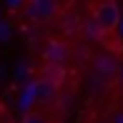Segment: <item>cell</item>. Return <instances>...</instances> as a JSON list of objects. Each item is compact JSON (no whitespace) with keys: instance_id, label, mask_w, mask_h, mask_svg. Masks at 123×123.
<instances>
[{"instance_id":"cell-1","label":"cell","mask_w":123,"mask_h":123,"mask_svg":"<svg viewBox=\"0 0 123 123\" xmlns=\"http://www.w3.org/2000/svg\"><path fill=\"white\" fill-rule=\"evenodd\" d=\"M121 25V10L116 0H103L93 13V23H91V35L100 40V35H108V33H118Z\"/></svg>"},{"instance_id":"cell-2","label":"cell","mask_w":123,"mask_h":123,"mask_svg":"<svg viewBox=\"0 0 123 123\" xmlns=\"http://www.w3.org/2000/svg\"><path fill=\"white\" fill-rule=\"evenodd\" d=\"M28 18L30 20H50L58 15L60 0H28Z\"/></svg>"},{"instance_id":"cell-3","label":"cell","mask_w":123,"mask_h":123,"mask_svg":"<svg viewBox=\"0 0 123 123\" xmlns=\"http://www.w3.org/2000/svg\"><path fill=\"white\" fill-rule=\"evenodd\" d=\"M65 80V65L60 63H45L40 70V83L48 88V91H58Z\"/></svg>"},{"instance_id":"cell-4","label":"cell","mask_w":123,"mask_h":123,"mask_svg":"<svg viewBox=\"0 0 123 123\" xmlns=\"http://www.w3.org/2000/svg\"><path fill=\"white\" fill-rule=\"evenodd\" d=\"M68 55H70V50H68V45H65L63 40H48L45 48H43V60H45V63H60V65H65Z\"/></svg>"},{"instance_id":"cell-5","label":"cell","mask_w":123,"mask_h":123,"mask_svg":"<svg viewBox=\"0 0 123 123\" xmlns=\"http://www.w3.org/2000/svg\"><path fill=\"white\" fill-rule=\"evenodd\" d=\"M20 123H45V118H43L38 111H30V113L23 116V121H20Z\"/></svg>"}]
</instances>
